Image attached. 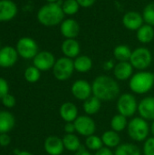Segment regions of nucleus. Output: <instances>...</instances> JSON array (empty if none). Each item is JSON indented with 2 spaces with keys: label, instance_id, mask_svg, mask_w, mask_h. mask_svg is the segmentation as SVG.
<instances>
[{
  "label": "nucleus",
  "instance_id": "7",
  "mask_svg": "<svg viewBox=\"0 0 154 155\" xmlns=\"http://www.w3.org/2000/svg\"><path fill=\"white\" fill-rule=\"evenodd\" d=\"M152 61V55L149 49L145 47H139L133 51L130 63L133 68L143 71L150 66Z\"/></svg>",
  "mask_w": 154,
  "mask_h": 155
},
{
  "label": "nucleus",
  "instance_id": "25",
  "mask_svg": "<svg viewBox=\"0 0 154 155\" xmlns=\"http://www.w3.org/2000/svg\"><path fill=\"white\" fill-rule=\"evenodd\" d=\"M63 143L64 149L74 153H76L82 146L79 138L74 134H66L63 137Z\"/></svg>",
  "mask_w": 154,
  "mask_h": 155
},
{
  "label": "nucleus",
  "instance_id": "21",
  "mask_svg": "<svg viewBox=\"0 0 154 155\" xmlns=\"http://www.w3.org/2000/svg\"><path fill=\"white\" fill-rule=\"evenodd\" d=\"M15 126V117L7 111H0V134H7Z\"/></svg>",
  "mask_w": 154,
  "mask_h": 155
},
{
  "label": "nucleus",
  "instance_id": "14",
  "mask_svg": "<svg viewBox=\"0 0 154 155\" xmlns=\"http://www.w3.org/2000/svg\"><path fill=\"white\" fill-rule=\"evenodd\" d=\"M44 148L49 155H62L64 150L63 139L54 135L49 136L44 141Z\"/></svg>",
  "mask_w": 154,
  "mask_h": 155
},
{
  "label": "nucleus",
  "instance_id": "1",
  "mask_svg": "<svg viewBox=\"0 0 154 155\" xmlns=\"http://www.w3.org/2000/svg\"><path fill=\"white\" fill-rule=\"evenodd\" d=\"M92 89L93 95L104 102L116 99L120 94L118 83L108 75L97 76L92 84Z\"/></svg>",
  "mask_w": 154,
  "mask_h": 155
},
{
  "label": "nucleus",
  "instance_id": "2",
  "mask_svg": "<svg viewBox=\"0 0 154 155\" xmlns=\"http://www.w3.org/2000/svg\"><path fill=\"white\" fill-rule=\"evenodd\" d=\"M64 17V13L58 2L48 3L43 5L37 13L38 21L45 26L56 25L63 22Z\"/></svg>",
  "mask_w": 154,
  "mask_h": 155
},
{
  "label": "nucleus",
  "instance_id": "36",
  "mask_svg": "<svg viewBox=\"0 0 154 155\" xmlns=\"http://www.w3.org/2000/svg\"><path fill=\"white\" fill-rule=\"evenodd\" d=\"M8 91H9V85L7 84V82L0 77V100L5 95L8 94Z\"/></svg>",
  "mask_w": 154,
  "mask_h": 155
},
{
  "label": "nucleus",
  "instance_id": "16",
  "mask_svg": "<svg viewBox=\"0 0 154 155\" xmlns=\"http://www.w3.org/2000/svg\"><path fill=\"white\" fill-rule=\"evenodd\" d=\"M143 17L135 11H130L127 12L123 17V25L129 29V30H138L142 25H143Z\"/></svg>",
  "mask_w": 154,
  "mask_h": 155
},
{
  "label": "nucleus",
  "instance_id": "3",
  "mask_svg": "<svg viewBox=\"0 0 154 155\" xmlns=\"http://www.w3.org/2000/svg\"><path fill=\"white\" fill-rule=\"evenodd\" d=\"M130 89L138 94H144L150 92L154 86V74L147 71L136 73L130 78Z\"/></svg>",
  "mask_w": 154,
  "mask_h": 155
},
{
  "label": "nucleus",
  "instance_id": "34",
  "mask_svg": "<svg viewBox=\"0 0 154 155\" xmlns=\"http://www.w3.org/2000/svg\"><path fill=\"white\" fill-rule=\"evenodd\" d=\"M143 155H154V137L148 138L143 144Z\"/></svg>",
  "mask_w": 154,
  "mask_h": 155
},
{
  "label": "nucleus",
  "instance_id": "24",
  "mask_svg": "<svg viewBox=\"0 0 154 155\" xmlns=\"http://www.w3.org/2000/svg\"><path fill=\"white\" fill-rule=\"evenodd\" d=\"M74 70L79 73H86L92 69L93 61L87 55H79L74 61Z\"/></svg>",
  "mask_w": 154,
  "mask_h": 155
},
{
  "label": "nucleus",
  "instance_id": "27",
  "mask_svg": "<svg viewBox=\"0 0 154 155\" xmlns=\"http://www.w3.org/2000/svg\"><path fill=\"white\" fill-rule=\"evenodd\" d=\"M114 155H141V150L134 143H123L116 147Z\"/></svg>",
  "mask_w": 154,
  "mask_h": 155
},
{
  "label": "nucleus",
  "instance_id": "13",
  "mask_svg": "<svg viewBox=\"0 0 154 155\" xmlns=\"http://www.w3.org/2000/svg\"><path fill=\"white\" fill-rule=\"evenodd\" d=\"M18 58V53L16 49L12 46H5L0 49V66L8 68L13 66Z\"/></svg>",
  "mask_w": 154,
  "mask_h": 155
},
{
  "label": "nucleus",
  "instance_id": "6",
  "mask_svg": "<svg viewBox=\"0 0 154 155\" xmlns=\"http://www.w3.org/2000/svg\"><path fill=\"white\" fill-rule=\"evenodd\" d=\"M74 71V61L68 57H61L55 61L53 67V73L54 77L59 81L68 80Z\"/></svg>",
  "mask_w": 154,
  "mask_h": 155
},
{
  "label": "nucleus",
  "instance_id": "5",
  "mask_svg": "<svg viewBox=\"0 0 154 155\" xmlns=\"http://www.w3.org/2000/svg\"><path fill=\"white\" fill-rule=\"evenodd\" d=\"M117 110L120 114L132 117L138 111V103L135 96L132 94H123L117 100Z\"/></svg>",
  "mask_w": 154,
  "mask_h": 155
},
{
  "label": "nucleus",
  "instance_id": "47",
  "mask_svg": "<svg viewBox=\"0 0 154 155\" xmlns=\"http://www.w3.org/2000/svg\"><path fill=\"white\" fill-rule=\"evenodd\" d=\"M0 49H1V48H0Z\"/></svg>",
  "mask_w": 154,
  "mask_h": 155
},
{
  "label": "nucleus",
  "instance_id": "39",
  "mask_svg": "<svg viewBox=\"0 0 154 155\" xmlns=\"http://www.w3.org/2000/svg\"><path fill=\"white\" fill-rule=\"evenodd\" d=\"M64 130L66 134H74L75 132V126L74 122L73 123H66L64 124Z\"/></svg>",
  "mask_w": 154,
  "mask_h": 155
},
{
  "label": "nucleus",
  "instance_id": "22",
  "mask_svg": "<svg viewBox=\"0 0 154 155\" xmlns=\"http://www.w3.org/2000/svg\"><path fill=\"white\" fill-rule=\"evenodd\" d=\"M102 141L105 147L107 148H116L120 145L121 143V137L119 134L113 130L106 131L102 135Z\"/></svg>",
  "mask_w": 154,
  "mask_h": 155
},
{
  "label": "nucleus",
  "instance_id": "18",
  "mask_svg": "<svg viewBox=\"0 0 154 155\" xmlns=\"http://www.w3.org/2000/svg\"><path fill=\"white\" fill-rule=\"evenodd\" d=\"M61 118L65 123H73L78 117V109L76 105L71 102L64 103L59 110Z\"/></svg>",
  "mask_w": 154,
  "mask_h": 155
},
{
  "label": "nucleus",
  "instance_id": "8",
  "mask_svg": "<svg viewBox=\"0 0 154 155\" xmlns=\"http://www.w3.org/2000/svg\"><path fill=\"white\" fill-rule=\"evenodd\" d=\"M16 51L24 59H34L38 54V45L34 39L23 37L16 44Z\"/></svg>",
  "mask_w": 154,
  "mask_h": 155
},
{
  "label": "nucleus",
  "instance_id": "45",
  "mask_svg": "<svg viewBox=\"0 0 154 155\" xmlns=\"http://www.w3.org/2000/svg\"><path fill=\"white\" fill-rule=\"evenodd\" d=\"M19 153H20V151H19L18 149H15V150H14V154L15 155H17Z\"/></svg>",
  "mask_w": 154,
  "mask_h": 155
},
{
  "label": "nucleus",
  "instance_id": "38",
  "mask_svg": "<svg viewBox=\"0 0 154 155\" xmlns=\"http://www.w3.org/2000/svg\"><path fill=\"white\" fill-rule=\"evenodd\" d=\"M76 1L80 5V6L84 8H87V7H91L95 3L96 0H76Z\"/></svg>",
  "mask_w": 154,
  "mask_h": 155
},
{
  "label": "nucleus",
  "instance_id": "42",
  "mask_svg": "<svg viewBox=\"0 0 154 155\" xmlns=\"http://www.w3.org/2000/svg\"><path fill=\"white\" fill-rule=\"evenodd\" d=\"M114 66H115V64H113V62L112 61V60H110V61H107V62H105L104 64H103V68L105 69V70H111V69H113L114 68Z\"/></svg>",
  "mask_w": 154,
  "mask_h": 155
},
{
  "label": "nucleus",
  "instance_id": "35",
  "mask_svg": "<svg viewBox=\"0 0 154 155\" xmlns=\"http://www.w3.org/2000/svg\"><path fill=\"white\" fill-rule=\"evenodd\" d=\"M2 104L6 108H12L15 105V98L14 95L10 94H5L2 99Z\"/></svg>",
  "mask_w": 154,
  "mask_h": 155
},
{
  "label": "nucleus",
  "instance_id": "23",
  "mask_svg": "<svg viewBox=\"0 0 154 155\" xmlns=\"http://www.w3.org/2000/svg\"><path fill=\"white\" fill-rule=\"evenodd\" d=\"M101 106H102V101L100 99H98L97 97H95L94 95H93L90 98H88L87 100H85L83 104L84 113L89 116L97 114L100 111Z\"/></svg>",
  "mask_w": 154,
  "mask_h": 155
},
{
  "label": "nucleus",
  "instance_id": "32",
  "mask_svg": "<svg viewBox=\"0 0 154 155\" xmlns=\"http://www.w3.org/2000/svg\"><path fill=\"white\" fill-rule=\"evenodd\" d=\"M25 79L28 83H36L41 76L40 70L35 66H29L25 71Z\"/></svg>",
  "mask_w": 154,
  "mask_h": 155
},
{
  "label": "nucleus",
  "instance_id": "40",
  "mask_svg": "<svg viewBox=\"0 0 154 155\" xmlns=\"http://www.w3.org/2000/svg\"><path fill=\"white\" fill-rule=\"evenodd\" d=\"M94 155H114V153L111 151L110 148H107V147L103 146V148L98 150Z\"/></svg>",
  "mask_w": 154,
  "mask_h": 155
},
{
  "label": "nucleus",
  "instance_id": "15",
  "mask_svg": "<svg viewBox=\"0 0 154 155\" xmlns=\"http://www.w3.org/2000/svg\"><path fill=\"white\" fill-rule=\"evenodd\" d=\"M17 14V6L11 0H0V22H7Z\"/></svg>",
  "mask_w": 154,
  "mask_h": 155
},
{
  "label": "nucleus",
  "instance_id": "12",
  "mask_svg": "<svg viewBox=\"0 0 154 155\" xmlns=\"http://www.w3.org/2000/svg\"><path fill=\"white\" fill-rule=\"evenodd\" d=\"M140 117L146 121H154V96L143 98L138 104Z\"/></svg>",
  "mask_w": 154,
  "mask_h": 155
},
{
  "label": "nucleus",
  "instance_id": "30",
  "mask_svg": "<svg viewBox=\"0 0 154 155\" xmlns=\"http://www.w3.org/2000/svg\"><path fill=\"white\" fill-rule=\"evenodd\" d=\"M85 147L88 150L97 152L98 150H100L101 148L103 147V143L102 138L99 137V136H97V135H94V134L86 137V140H85Z\"/></svg>",
  "mask_w": 154,
  "mask_h": 155
},
{
  "label": "nucleus",
  "instance_id": "33",
  "mask_svg": "<svg viewBox=\"0 0 154 155\" xmlns=\"http://www.w3.org/2000/svg\"><path fill=\"white\" fill-rule=\"evenodd\" d=\"M143 20L150 25H154V3H151L145 6L143 13Z\"/></svg>",
  "mask_w": 154,
  "mask_h": 155
},
{
  "label": "nucleus",
  "instance_id": "9",
  "mask_svg": "<svg viewBox=\"0 0 154 155\" xmlns=\"http://www.w3.org/2000/svg\"><path fill=\"white\" fill-rule=\"evenodd\" d=\"M74 124L75 126V132L82 136H91L94 134L96 131V124L89 115L78 116Z\"/></svg>",
  "mask_w": 154,
  "mask_h": 155
},
{
  "label": "nucleus",
  "instance_id": "19",
  "mask_svg": "<svg viewBox=\"0 0 154 155\" xmlns=\"http://www.w3.org/2000/svg\"><path fill=\"white\" fill-rule=\"evenodd\" d=\"M133 67L130 62H119L113 68V74L117 80L124 81L133 76Z\"/></svg>",
  "mask_w": 154,
  "mask_h": 155
},
{
  "label": "nucleus",
  "instance_id": "11",
  "mask_svg": "<svg viewBox=\"0 0 154 155\" xmlns=\"http://www.w3.org/2000/svg\"><path fill=\"white\" fill-rule=\"evenodd\" d=\"M54 56L48 51L40 52L34 58V66H35L40 71H48L54 67Z\"/></svg>",
  "mask_w": 154,
  "mask_h": 155
},
{
  "label": "nucleus",
  "instance_id": "28",
  "mask_svg": "<svg viewBox=\"0 0 154 155\" xmlns=\"http://www.w3.org/2000/svg\"><path fill=\"white\" fill-rule=\"evenodd\" d=\"M132 50L129 46L124 45H117L113 50V55L115 59H117L119 62H128L130 61L131 55H132Z\"/></svg>",
  "mask_w": 154,
  "mask_h": 155
},
{
  "label": "nucleus",
  "instance_id": "4",
  "mask_svg": "<svg viewBox=\"0 0 154 155\" xmlns=\"http://www.w3.org/2000/svg\"><path fill=\"white\" fill-rule=\"evenodd\" d=\"M127 132L133 141H145L150 133V126L146 120L142 117H135L132 119L127 125Z\"/></svg>",
  "mask_w": 154,
  "mask_h": 155
},
{
  "label": "nucleus",
  "instance_id": "37",
  "mask_svg": "<svg viewBox=\"0 0 154 155\" xmlns=\"http://www.w3.org/2000/svg\"><path fill=\"white\" fill-rule=\"evenodd\" d=\"M11 142V138L7 134H0V146L5 147L9 145Z\"/></svg>",
  "mask_w": 154,
  "mask_h": 155
},
{
  "label": "nucleus",
  "instance_id": "43",
  "mask_svg": "<svg viewBox=\"0 0 154 155\" xmlns=\"http://www.w3.org/2000/svg\"><path fill=\"white\" fill-rule=\"evenodd\" d=\"M150 131L152 134V137H154V121H152V125L150 127Z\"/></svg>",
  "mask_w": 154,
  "mask_h": 155
},
{
  "label": "nucleus",
  "instance_id": "29",
  "mask_svg": "<svg viewBox=\"0 0 154 155\" xmlns=\"http://www.w3.org/2000/svg\"><path fill=\"white\" fill-rule=\"evenodd\" d=\"M127 125H128L127 118L120 114L114 115L111 120V128L112 130L117 133L123 132L125 128H127Z\"/></svg>",
  "mask_w": 154,
  "mask_h": 155
},
{
  "label": "nucleus",
  "instance_id": "31",
  "mask_svg": "<svg viewBox=\"0 0 154 155\" xmlns=\"http://www.w3.org/2000/svg\"><path fill=\"white\" fill-rule=\"evenodd\" d=\"M79 7L80 5L76 0H65L62 5V8L64 15H75L79 10Z\"/></svg>",
  "mask_w": 154,
  "mask_h": 155
},
{
  "label": "nucleus",
  "instance_id": "26",
  "mask_svg": "<svg viewBox=\"0 0 154 155\" xmlns=\"http://www.w3.org/2000/svg\"><path fill=\"white\" fill-rule=\"evenodd\" d=\"M154 37V30L152 25H144L137 30V38L143 44H148L152 41Z\"/></svg>",
  "mask_w": 154,
  "mask_h": 155
},
{
  "label": "nucleus",
  "instance_id": "46",
  "mask_svg": "<svg viewBox=\"0 0 154 155\" xmlns=\"http://www.w3.org/2000/svg\"><path fill=\"white\" fill-rule=\"evenodd\" d=\"M46 1H47L48 3H56L58 0H46Z\"/></svg>",
  "mask_w": 154,
  "mask_h": 155
},
{
  "label": "nucleus",
  "instance_id": "41",
  "mask_svg": "<svg viewBox=\"0 0 154 155\" xmlns=\"http://www.w3.org/2000/svg\"><path fill=\"white\" fill-rule=\"evenodd\" d=\"M74 155H93L89 151H88V149L85 147V146H81L80 147V149L75 153V154Z\"/></svg>",
  "mask_w": 154,
  "mask_h": 155
},
{
  "label": "nucleus",
  "instance_id": "10",
  "mask_svg": "<svg viewBox=\"0 0 154 155\" xmlns=\"http://www.w3.org/2000/svg\"><path fill=\"white\" fill-rule=\"evenodd\" d=\"M72 94L80 101H85L90 98L93 94L92 84H90L85 80H77L75 81L71 87Z\"/></svg>",
  "mask_w": 154,
  "mask_h": 155
},
{
  "label": "nucleus",
  "instance_id": "20",
  "mask_svg": "<svg viewBox=\"0 0 154 155\" xmlns=\"http://www.w3.org/2000/svg\"><path fill=\"white\" fill-rule=\"evenodd\" d=\"M80 45L75 39H66L62 44V52L65 57L76 58L80 54Z\"/></svg>",
  "mask_w": 154,
  "mask_h": 155
},
{
  "label": "nucleus",
  "instance_id": "17",
  "mask_svg": "<svg viewBox=\"0 0 154 155\" xmlns=\"http://www.w3.org/2000/svg\"><path fill=\"white\" fill-rule=\"evenodd\" d=\"M62 35L67 39H74L80 32V25L74 19H66L62 22L60 27Z\"/></svg>",
  "mask_w": 154,
  "mask_h": 155
},
{
  "label": "nucleus",
  "instance_id": "44",
  "mask_svg": "<svg viewBox=\"0 0 154 155\" xmlns=\"http://www.w3.org/2000/svg\"><path fill=\"white\" fill-rule=\"evenodd\" d=\"M17 155H33V154H32L31 153H29V152H25V151H24V152H20V153H19Z\"/></svg>",
  "mask_w": 154,
  "mask_h": 155
}]
</instances>
